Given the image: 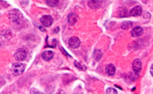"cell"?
Instances as JSON below:
<instances>
[{
  "label": "cell",
  "instance_id": "cell-13",
  "mask_svg": "<svg viewBox=\"0 0 153 94\" xmlns=\"http://www.w3.org/2000/svg\"><path fill=\"white\" fill-rule=\"evenodd\" d=\"M59 0H47V4L48 6L51 7H54L57 6L59 4Z\"/></svg>",
  "mask_w": 153,
  "mask_h": 94
},
{
  "label": "cell",
  "instance_id": "cell-11",
  "mask_svg": "<svg viewBox=\"0 0 153 94\" xmlns=\"http://www.w3.org/2000/svg\"><path fill=\"white\" fill-rule=\"evenodd\" d=\"M105 71L109 75H113L115 72V67L112 64H109L106 66Z\"/></svg>",
  "mask_w": 153,
  "mask_h": 94
},
{
  "label": "cell",
  "instance_id": "cell-15",
  "mask_svg": "<svg viewBox=\"0 0 153 94\" xmlns=\"http://www.w3.org/2000/svg\"><path fill=\"white\" fill-rule=\"evenodd\" d=\"M106 93L107 94H117V92L115 89L113 88H108L106 90Z\"/></svg>",
  "mask_w": 153,
  "mask_h": 94
},
{
  "label": "cell",
  "instance_id": "cell-3",
  "mask_svg": "<svg viewBox=\"0 0 153 94\" xmlns=\"http://www.w3.org/2000/svg\"><path fill=\"white\" fill-rule=\"evenodd\" d=\"M27 56L26 51L24 48H19L14 53V57L17 61H23Z\"/></svg>",
  "mask_w": 153,
  "mask_h": 94
},
{
  "label": "cell",
  "instance_id": "cell-10",
  "mask_svg": "<svg viewBox=\"0 0 153 94\" xmlns=\"http://www.w3.org/2000/svg\"><path fill=\"white\" fill-rule=\"evenodd\" d=\"M77 20H78V16L76 14L74 13L69 14L68 16V21L69 23V24L71 25H74L77 22Z\"/></svg>",
  "mask_w": 153,
  "mask_h": 94
},
{
  "label": "cell",
  "instance_id": "cell-12",
  "mask_svg": "<svg viewBox=\"0 0 153 94\" xmlns=\"http://www.w3.org/2000/svg\"><path fill=\"white\" fill-rule=\"evenodd\" d=\"M88 5L91 8H96L100 6V2L97 0H90L88 2Z\"/></svg>",
  "mask_w": 153,
  "mask_h": 94
},
{
  "label": "cell",
  "instance_id": "cell-7",
  "mask_svg": "<svg viewBox=\"0 0 153 94\" xmlns=\"http://www.w3.org/2000/svg\"><path fill=\"white\" fill-rule=\"evenodd\" d=\"M54 56V53L51 50H47L42 53V57L46 61L51 60Z\"/></svg>",
  "mask_w": 153,
  "mask_h": 94
},
{
  "label": "cell",
  "instance_id": "cell-5",
  "mask_svg": "<svg viewBox=\"0 0 153 94\" xmlns=\"http://www.w3.org/2000/svg\"><path fill=\"white\" fill-rule=\"evenodd\" d=\"M69 45L73 48H78L80 45V40L78 38L74 37L71 38H69L68 41Z\"/></svg>",
  "mask_w": 153,
  "mask_h": 94
},
{
  "label": "cell",
  "instance_id": "cell-2",
  "mask_svg": "<svg viewBox=\"0 0 153 94\" xmlns=\"http://www.w3.org/2000/svg\"><path fill=\"white\" fill-rule=\"evenodd\" d=\"M9 18L13 22H19L22 17L20 12L17 9H13L9 13Z\"/></svg>",
  "mask_w": 153,
  "mask_h": 94
},
{
  "label": "cell",
  "instance_id": "cell-4",
  "mask_svg": "<svg viewBox=\"0 0 153 94\" xmlns=\"http://www.w3.org/2000/svg\"><path fill=\"white\" fill-rule=\"evenodd\" d=\"M40 22L45 26H50L52 25L53 22V19L51 16L45 15L41 18Z\"/></svg>",
  "mask_w": 153,
  "mask_h": 94
},
{
  "label": "cell",
  "instance_id": "cell-6",
  "mask_svg": "<svg viewBox=\"0 0 153 94\" xmlns=\"http://www.w3.org/2000/svg\"><path fill=\"white\" fill-rule=\"evenodd\" d=\"M133 69L136 72H139L142 69V62L139 59H136L132 63Z\"/></svg>",
  "mask_w": 153,
  "mask_h": 94
},
{
  "label": "cell",
  "instance_id": "cell-8",
  "mask_svg": "<svg viewBox=\"0 0 153 94\" xmlns=\"http://www.w3.org/2000/svg\"><path fill=\"white\" fill-rule=\"evenodd\" d=\"M142 8L140 6H136L130 11V14L133 16H138L142 14Z\"/></svg>",
  "mask_w": 153,
  "mask_h": 94
},
{
  "label": "cell",
  "instance_id": "cell-16",
  "mask_svg": "<svg viewBox=\"0 0 153 94\" xmlns=\"http://www.w3.org/2000/svg\"><path fill=\"white\" fill-rule=\"evenodd\" d=\"M150 73L152 75V76L153 77V64L151 65V68H150Z\"/></svg>",
  "mask_w": 153,
  "mask_h": 94
},
{
  "label": "cell",
  "instance_id": "cell-9",
  "mask_svg": "<svg viewBox=\"0 0 153 94\" xmlns=\"http://www.w3.org/2000/svg\"><path fill=\"white\" fill-rule=\"evenodd\" d=\"M142 33H143V29L139 26L133 28L131 31V34L134 37H137L141 35Z\"/></svg>",
  "mask_w": 153,
  "mask_h": 94
},
{
  "label": "cell",
  "instance_id": "cell-1",
  "mask_svg": "<svg viewBox=\"0 0 153 94\" xmlns=\"http://www.w3.org/2000/svg\"><path fill=\"white\" fill-rule=\"evenodd\" d=\"M25 71V66L22 63H15L12 65L11 71L15 75L22 74Z\"/></svg>",
  "mask_w": 153,
  "mask_h": 94
},
{
  "label": "cell",
  "instance_id": "cell-14",
  "mask_svg": "<svg viewBox=\"0 0 153 94\" xmlns=\"http://www.w3.org/2000/svg\"><path fill=\"white\" fill-rule=\"evenodd\" d=\"M132 24H133V23L131 22H128V21L124 22L122 23L121 28L123 29H128L129 28H130L132 26Z\"/></svg>",
  "mask_w": 153,
  "mask_h": 94
}]
</instances>
